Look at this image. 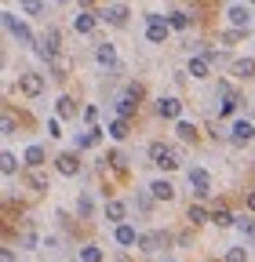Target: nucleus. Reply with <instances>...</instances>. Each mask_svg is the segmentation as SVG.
<instances>
[{
	"label": "nucleus",
	"instance_id": "obj_1",
	"mask_svg": "<svg viewBox=\"0 0 255 262\" xmlns=\"http://www.w3.org/2000/svg\"><path fill=\"white\" fill-rule=\"evenodd\" d=\"M150 160L157 164V168H164V171H175V168H179V153H175L168 142H153V146H150Z\"/></svg>",
	"mask_w": 255,
	"mask_h": 262
},
{
	"label": "nucleus",
	"instance_id": "obj_2",
	"mask_svg": "<svg viewBox=\"0 0 255 262\" xmlns=\"http://www.w3.org/2000/svg\"><path fill=\"white\" fill-rule=\"evenodd\" d=\"M168 29H172L168 18H161V15H146V40H150V44H164V40H168Z\"/></svg>",
	"mask_w": 255,
	"mask_h": 262
},
{
	"label": "nucleus",
	"instance_id": "obj_3",
	"mask_svg": "<svg viewBox=\"0 0 255 262\" xmlns=\"http://www.w3.org/2000/svg\"><path fill=\"white\" fill-rule=\"evenodd\" d=\"M18 88H22V95L37 98V95H44V77L40 73H22L18 77Z\"/></svg>",
	"mask_w": 255,
	"mask_h": 262
},
{
	"label": "nucleus",
	"instance_id": "obj_4",
	"mask_svg": "<svg viewBox=\"0 0 255 262\" xmlns=\"http://www.w3.org/2000/svg\"><path fill=\"white\" fill-rule=\"evenodd\" d=\"M189 186H194V196H208L211 193V179L204 168H189Z\"/></svg>",
	"mask_w": 255,
	"mask_h": 262
},
{
	"label": "nucleus",
	"instance_id": "obj_5",
	"mask_svg": "<svg viewBox=\"0 0 255 262\" xmlns=\"http://www.w3.org/2000/svg\"><path fill=\"white\" fill-rule=\"evenodd\" d=\"M230 131H233L230 139H233L237 146H244V142H251V139H255V124H251V120H237Z\"/></svg>",
	"mask_w": 255,
	"mask_h": 262
},
{
	"label": "nucleus",
	"instance_id": "obj_6",
	"mask_svg": "<svg viewBox=\"0 0 255 262\" xmlns=\"http://www.w3.org/2000/svg\"><path fill=\"white\" fill-rule=\"evenodd\" d=\"M157 113L168 117V120H179L182 117V102L179 98H161V102H157Z\"/></svg>",
	"mask_w": 255,
	"mask_h": 262
},
{
	"label": "nucleus",
	"instance_id": "obj_7",
	"mask_svg": "<svg viewBox=\"0 0 255 262\" xmlns=\"http://www.w3.org/2000/svg\"><path fill=\"white\" fill-rule=\"evenodd\" d=\"M128 15H132V11H128L124 4H110V8H102V18H106L110 26H124Z\"/></svg>",
	"mask_w": 255,
	"mask_h": 262
},
{
	"label": "nucleus",
	"instance_id": "obj_8",
	"mask_svg": "<svg viewBox=\"0 0 255 262\" xmlns=\"http://www.w3.org/2000/svg\"><path fill=\"white\" fill-rule=\"evenodd\" d=\"M55 168H58L62 175H77V171H80V157H77V153H62V157L55 160Z\"/></svg>",
	"mask_w": 255,
	"mask_h": 262
},
{
	"label": "nucleus",
	"instance_id": "obj_9",
	"mask_svg": "<svg viewBox=\"0 0 255 262\" xmlns=\"http://www.w3.org/2000/svg\"><path fill=\"white\" fill-rule=\"evenodd\" d=\"M95 58H99L102 66H110V70H120V66H117V51H113V44H99V48H95Z\"/></svg>",
	"mask_w": 255,
	"mask_h": 262
},
{
	"label": "nucleus",
	"instance_id": "obj_10",
	"mask_svg": "<svg viewBox=\"0 0 255 262\" xmlns=\"http://www.w3.org/2000/svg\"><path fill=\"white\" fill-rule=\"evenodd\" d=\"M102 139V127H88V131H80V135H77V149H88V146H95V142H99Z\"/></svg>",
	"mask_w": 255,
	"mask_h": 262
},
{
	"label": "nucleus",
	"instance_id": "obj_11",
	"mask_svg": "<svg viewBox=\"0 0 255 262\" xmlns=\"http://www.w3.org/2000/svg\"><path fill=\"white\" fill-rule=\"evenodd\" d=\"M226 15H230V22H233L237 29H248V26H251V15H248V8H241V4H233Z\"/></svg>",
	"mask_w": 255,
	"mask_h": 262
},
{
	"label": "nucleus",
	"instance_id": "obj_12",
	"mask_svg": "<svg viewBox=\"0 0 255 262\" xmlns=\"http://www.w3.org/2000/svg\"><path fill=\"white\" fill-rule=\"evenodd\" d=\"M95 26H99V18H95L91 11H80V15L73 18V29H77V33H91Z\"/></svg>",
	"mask_w": 255,
	"mask_h": 262
},
{
	"label": "nucleus",
	"instance_id": "obj_13",
	"mask_svg": "<svg viewBox=\"0 0 255 262\" xmlns=\"http://www.w3.org/2000/svg\"><path fill=\"white\" fill-rule=\"evenodd\" d=\"M150 193L157 196V201H172V196H175V189H172V182H164V179H157V182L150 186Z\"/></svg>",
	"mask_w": 255,
	"mask_h": 262
},
{
	"label": "nucleus",
	"instance_id": "obj_14",
	"mask_svg": "<svg viewBox=\"0 0 255 262\" xmlns=\"http://www.w3.org/2000/svg\"><path fill=\"white\" fill-rule=\"evenodd\" d=\"M117 244H139V233H135V229L132 226H124V222H117Z\"/></svg>",
	"mask_w": 255,
	"mask_h": 262
},
{
	"label": "nucleus",
	"instance_id": "obj_15",
	"mask_svg": "<svg viewBox=\"0 0 255 262\" xmlns=\"http://www.w3.org/2000/svg\"><path fill=\"white\" fill-rule=\"evenodd\" d=\"M233 77H241V80L255 77V62H251V58H237V62H233Z\"/></svg>",
	"mask_w": 255,
	"mask_h": 262
},
{
	"label": "nucleus",
	"instance_id": "obj_16",
	"mask_svg": "<svg viewBox=\"0 0 255 262\" xmlns=\"http://www.w3.org/2000/svg\"><path fill=\"white\" fill-rule=\"evenodd\" d=\"M135 106H139V98H132V95H120V102H117V117H132L135 113Z\"/></svg>",
	"mask_w": 255,
	"mask_h": 262
},
{
	"label": "nucleus",
	"instance_id": "obj_17",
	"mask_svg": "<svg viewBox=\"0 0 255 262\" xmlns=\"http://www.w3.org/2000/svg\"><path fill=\"white\" fill-rule=\"evenodd\" d=\"M208 66H211V62H208L204 55H201V58H189V77L204 80V77H208Z\"/></svg>",
	"mask_w": 255,
	"mask_h": 262
},
{
	"label": "nucleus",
	"instance_id": "obj_18",
	"mask_svg": "<svg viewBox=\"0 0 255 262\" xmlns=\"http://www.w3.org/2000/svg\"><path fill=\"white\" fill-rule=\"evenodd\" d=\"M175 131H179V139H182V142H197V127L189 124V120H179Z\"/></svg>",
	"mask_w": 255,
	"mask_h": 262
},
{
	"label": "nucleus",
	"instance_id": "obj_19",
	"mask_svg": "<svg viewBox=\"0 0 255 262\" xmlns=\"http://www.w3.org/2000/svg\"><path fill=\"white\" fill-rule=\"evenodd\" d=\"M124 215H128V208H124L120 201H110V204H106V219H110V222H124Z\"/></svg>",
	"mask_w": 255,
	"mask_h": 262
},
{
	"label": "nucleus",
	"instance_id": "obj_20",
	"mask_svg": "<svg viewBox=\"0 0 255 262\" xmlns=\"http://www.w3.org/2000/svg\"><path fill=\"white\" fill-rule=\"evenodd\" d=\"M44 160H48V157H44L40 146H29V149H26V164H29V168H40Z\"/></svg>",
	"mask_w": 255,
	"mask_h": 262
},
{
	"label": "nucleus",
	"instance_id": "obj_21",
	"mask_svg": "<svg viewBox=\"0 0 255 262\" xmlns=\"http://www.w3.org/2000/svg\"><path fill=\"white\" fill-rule=\"evenodd\" d=\"M186 219H189V226H201V222H208L211 215H208V211H204L201 204H194V208H189V211H186Z\"/></svg>",
	"mask_w": 255,
	"mask_h": 262
},
{
	"label": "nucleus",
	"instance_id": "obj_22",
	"mask_svg": "<svg viewBox=\"0 0 255 262\" xmlns=\"http://www.w3.org/2000/svg\"><path fill=\"white\" fill-rule=\"evenodd\" d=\"M0 171H4V175H15V171H18L15 153H0Z\"/></svg>",
	"mask_w": 255,
	"mask_h": 262
},
{
	"label": "nucleus",
	"instance_id": "obj_23",
	"mask_svg": "<svg viewBox=\"0 0 255 262\" xmlns=\"http://www.w3.org/2000/svg\"><path fill=\"white\" fill-rule=\"evenodd\" d=\"M110 135H113V139H128V117H117V120L110 124Z\"/></svg>",
	"mask_w": 255,
	"mask_h": 262
},
{
	"label": "nucleus",
	"instance_id": "obj_24",
	"mask_svg": "<svg viewBox=\"0 0 255 262\" xmlns=\"http://www.w3.org/2000/svg\"><path fill=\"white\" fill-rule=\"evenodd\" d=\"M211 222H215V226H233L230 208H215V211H211Z\"/></svg>",
	"mask_w": 255,
	"mask_h": 262
},
{
	"label": "nucleus",
	"instance_id": "obj_25",
	"mask_svg": "<svg viewBox=\"0 0 255 262\" xmlns=\"http://www.w3.org/2000/svg\"><path fill=\"white\" fill-rule=\"evenodd\" d=\"M55 110H58V117H62V120H70V117L77 113V106H73V98H58V106H55Z\"/></svg>",
	"mask_w": 255,
	"mask_h": 262
},
{
	"label": "nucleus",
	"instance_id": "obj_26",
	"mask_svg": "<svg viewBox=\"0 0 255 262\" xmlns=\"http://www.w3.org/2000/svg\"><path fill=\"white\" fill-rule=\"evenodd\" d=\"M168 22H172V29H179V33H186V29H189V15H182V11H172V18H168Z\"/></svg>",
	"mask_w": 255,
	"mask_h": 262
},
{
	"label": "nucleus",
	"instance_id": "obj_27",
	"mask_svg": "<svg viewBox=\"0 0 255 262\" xmlns=\"http://www.w3.org/2000/svg\"><path fill=\"white\" fill-rule=\"evenodd\" d=\"M106 160H110V164H113V168H117V171H128V157H124V153H120V149H113V153H110V157H106Z\"/></svg>",
	"mask_w": 255,
	"mask_h": 262
},
{
	"label": "nucleus",
	"instance_id": "obj_28",
	"mask_svg": "<svg viewBox=\"0 0 255 262\" xmlns=\"http://www.w3.org/2000/svg\"><path fill=\"white\" fill-rule=\"evenodd\" d=\"M22 11L26 15H44V0H22Z\"/></svg>",
	"mask_w": 255,
	"mask_h": 262
},
{
	"label": "nucleus",
	"instance_id": "obj_29",
	"mask_svg": "<svg viewBox=\"0 0 255 262\" xmlns=\"http://www.w3.org/2000/svg\"><path fill=\"white\" fill-rule=\"evenodd\" d=\"M139 244H142V251H157V248H161V237H157V233H146V237H139Z\"/></svg>",
	"mask_w": 255,
	"mask_h": 262
},
{
	"label": "nucleus",
	"instance_id": "obj_30",
	"mask_svg": "<svg viewBox=\"0 0 255 262\" xmlns=\"http://www.w3.org/2000/svg\"><path fill=\"white\" fill-rule=\"evenodd\" d=\"M29 186H33L37 193H44V189H48V179H44L40 171H29Z\"/></svg>",
	"mask_w": 255,
	"mask_h": 262
},
{
	"label": "nucleus",
	"instance_id": "obj_31",
	"mask_svg": "<svg viewBox=\"0 0 255 262\" xmlns=\"http://www.w3.org/2000/svg\"><path fill=\"white\" fill-rule=\"evenodd\" d=\"M80 258H84V262H102V251L95 248V244H88V248L80 251Z\"/></svg>",
	"mask_w": 255,
	"mask_h": 262
},
{
	"label": "nucleus",
	"instance_id": "obj_32",
	"mask_svg": "<svg viewBox=\"0 0 255 262\" xmlns=\"http://www.w3.org/2000/svg\"><path fill=\"white\" fill-rule=\"evenodd\" d=\"M241 37H244V29H237V26H233V29H226V33H222V44H237Z\"/></svg>",
	"mask_w": 255,
	"mask_h": 262
},
{
	"label": "nucleus",
	"instance_id": "obj_33",
	"mask_svg": "<svg viewBox=\"0 0 255 262\" xmlns=\"http://www.w3.org/2000/svg\"><path fill=\"white\" fill-rule=\"evenodd\" d=\"M226 262H248V251L244 248H230L226 251Z\"/></svg>",
	"mask_w": 255,
	"mask_h": 262
},
{
	"label": "nucleus",
	"instance_id": "obj_34",
	"mask_svg": "<svg viewBox=\"0 0 255 262\" xmlns=\"http://www.w3.org/2000/svg\"><path fill=\"white\" fill-rule=\"evenodd\" d=\"M237 229H241V233H248V237H251V233H255V222H251V219H241V222H237Z\"/></svg>",
	"mask_w": 255,
	"mask_h": 262
},
{
	"label": "nucleus",
	"instance_id": "obj_35",
	"mask_svg": "<svg viewBox=\"0 0 255 262\" xmlns=\"http://www.w3.org/2000/svg\"><path fill=\"white\" fill-rule=\"evenodd\" d=\"M84 120H88V124L99 120V106H88V110H84Z\"/></svg>",
	"mask_w": 255,
	"mask_h": 262
},
{
	"label": "nucleus",
	"instance_id": "obj_36",
	"mask_svg": "<svg viewBox=\"0 0 255 262\" xmlns=\"http://www.w3.org/2000/svg\"><path fill=\"white\" fill-rule=\"evenodd\" d=\"M0 127H4V135H15V120H11V113H4V124H0Z\"/></svg>",
	"mask_w": 255,
	"mask_h": 262
},
{
	"label": "nucleus",
	"instance_id": "obj_37",
	"mask_svg": "<svg viewBox=\"0 0 255 262\" xmlns=\"http://www.w3.org/2000/svg\"><path fill=\"white\" fill-rule=\"evenodd\" d=\"M48 135H51V139L62 135V124H58V120H48Z\"/></svg>",
	"mask_w": 255,
	"mask_h": 262
},
{
	"label": "nucleus",
	"instance_id": "obj_38",
	"mask_svg": "<svg viewBox=\"0 0 255 262\" xmlns=\"http://www.w3.org/2000/svg\"><path fill=\"white\" fill-rule=\"evenodd\" d=\"M77 211H80V215H84V219H88V215H91V201H88V196H84V201H80V204H77Z\"/></svg>",
	"mask_w": 255,
	"mask_h": 262
},
{
	"label": "nucleus",
	"instance_id": "obj_39",
	"mask_svg": "<svg viewBox=\"0 0 255 262\" xmlns=\"http://www.w3.org/2000/svg\"><path fill=\"white\" fill-rule=\"evenodd\" d=\"M0 262H15V251H11V248H4V251H0Z\"/></svg>",
	"mask_w": 255,
	"mask_h": 262
},
{
	"label": "nucleus",
	"instance_id": "obj_40",
	"mask_svg": "<svg viewBox=\"0 0 255 262\" xmlns=\"http://www.w3.org/2000/svg\"><path fill=\"white\" fill-rule=\"evenodd\" d=\"M248 208H251V211H255V189H251V193H248Z\"/></svg>",
	"mask_w": 255,
	"mask_h": 262
},
{
	"label": "nucleus",
	"instance_id": "obj_41",
	"mask_svg": "<svg viewBox=\"0 0 255 262\" xmlns=\"http://www.w3.org/2000/svg\"><path fill=\"white\" fill-rule=\"evenodd\" d=\"M251 4H255V0H251Z\"/></svg>",
	"mask_w": 255,
	"mask_h": 262
}]
</instances>
